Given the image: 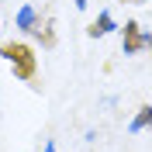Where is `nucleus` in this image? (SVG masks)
<instances>
[{
    "instance_id": "1",
    "label": "nucleus",
    "mask_w": 152,
    "mask_h": 152,
    "mask_svg": "<svg viewBox=\"0 0 152 152\" xmlns=\"http://www.w3.org/2000/svg\"><path fill=\"white\" fill-rule=\"evenodd\" d=\"M0 56L14 66V76H18V80H24V83L35 80L38 59H35V48L31 45H24V42H7V45H0Z\"/></svg>"
},
{
    "instance_id": "2",
    "label": "nucleus",
    "mask_w": 152,
    "mask_h": 152,
    "mask_svg": "<svg viewBox=\"0 0 152 152\" xmlns=\"http://www.w3.org/2000/svg\"><path fill=\"white\" fill-rule=\"evenodd\" d=\"M121 45H124V56H135V52H142V48H145V31L138 28L135 21H128V24H124Z\"/></svg>"
},
{
    "instance_id": "3",
    "label": "nucleus",
    "mask_w": 152,
    "mask_h": 152,
    "mask_svg": "<svg viewBox=\"0 0 152 152\" xmlns=\"http://www.w3.org/2000/svg\"><path fill=\"white\" fill-rule=\"evenodd\" d=\"M35 24H38L35 7H31V4H24V7L18 10V28H21V31H35Z\"/></svg>"
},
{
    "instance_id": "4",
    "label": "nucleus",
    "mask_w": 152,
    "mask_h": 152,
    "mask_svg": "<svg viewBox=\"0 0 152 152\" xmlns=\"http://www.w3.org/2000/svg\"><path fill=\"white\" fill-rule=\"evenodd\" d=\"M111 28H114V21H111V14L104 10V14H100V18H97V21H94V24H90L86 31H90V38H104Z\"/></svg>"
},
{
    "instance_id": "5",
    "label": "nucleus",
    "mask_w": 152,
    "mask_h": 152,
    "mask_svg": "<svg viewBox=\"0 0 152 152\" xmlns=\"http://www.w3.org/2000/svg\"><path fill=\"white\" fill-rule=\"evenodd\" d=\"M152 124V104L138 107V114H135V121H132V132H142V128H149Z\"/></svg>"
},
{
    "instance_id": "6",
    "label": "nucleus",
    "mask_w": 152,
    "mask_h": 152,
    "mask_svg": "<svg viewBox=\"0 0 152 152\" xmlns=\"http://www.w3.org/2000/svg\"><path fill=\"white\" fill-rule=\"evenodd\" d=\"M145 45H149V48H152V31H145Z\"/></svg>"
},
{
    "instance_id": "7",
    "label": "nucleus",
    "mask_w": 152,
    "mask_h": 152,
    "mask_svg": "<svg viewBox=\"0 0 152 152\" xmlns=\"http://www.w3.org/2000/svg\"><path fill=\"white\" fill-rule=\"evenodd\" d=\"M45 152H56V142H45Z\"/></svg>"
},
{
    "instance_id": "8",
    "label": "nucleus",
    "mask_w": 152,
    "mask_h": 152,
    "mask_svg": "<svg viewBox=\"0 0 152 152\" xmlns=\"http://www.w3.org/2000/svg\"><path fill=\"white\" fill-rule=\"evenodd\" d=\"M76 7H86V0H76Z\"/></svg>"
}]
</instances>
